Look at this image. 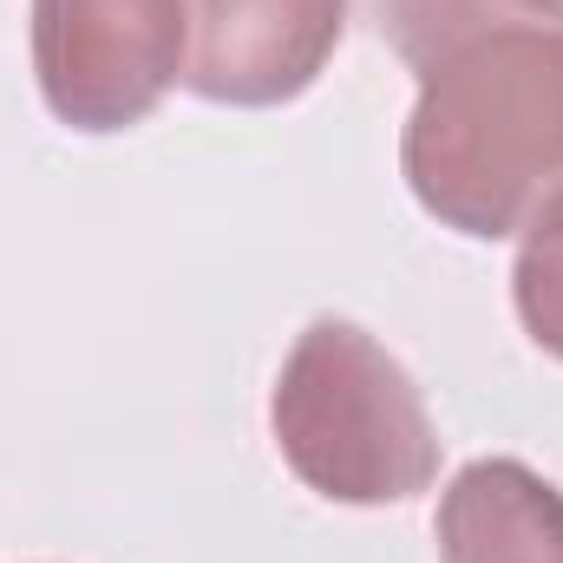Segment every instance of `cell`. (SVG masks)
Returning a JSON list of instances; mask_svg holds the SVG:
<instances>
[{"label":"cell","instance_id":"52a82bcc","mask_svg":"<svg viewBox=\"0 0 563 563\" xmlns=\"http://www.w3.org/2000/svg\"><path fill=\"white\" fill-rule=\"evenodd\" d=\"M511 301H518L525 334L551 361H563V197L525 230V250L511 269Z\"/></svg>","mask_w":563,"mask_h":563},{"label":"cell","instance_id":"8992f818","mask_svg":"<svg viewBox=\"0 0 563 563\" xmlns=\"http://www.w3.org/2000/svg\"><path fill=\"white\" fill-rule=\"evenodd\" d=\"M511 26H563V0H380V33L413 73Z\"/></svg>","mask_w":563,"mask_h":563},{"label":"cell","instance_id":"5b68a950","mask_svg":"<svg viewBox=\"0 0 563 563\" xmlns=\"http://www.w3.org/2000/svg\"><path fill=\"white\" fill-rule=\"evenodd\" d=\"M439 563H563V492L518 459H472L439 498Z\"/></svg>","mask_w":563,"mask_h":563},{"label":"cell","instance_id":"7a4b0ae2","mask_svg":"<svg viewBox=\"0 0 563 563\" xmlns=\"http://www.w3.org/2000/svg\"><path fill=\"white\" fill-rule=\"evenodd\" d=\"M282 465L334 505H400L439 478L413 374L354 321H308L269 394Z\"/></svg>","mask_w":563,"mask_h":563},{"label":"cell","instance_id":"277c9868","mask_svg":"<svg viewBox=\"0 0 563 563\" xmlns=\"http://www.w3.org/2000/svg\"><path fill=\"white\" fill-rule=\"evenodd\" d=\"M184 86L210 106H288L341 46L347 0H184Z\"/></svg>","mask_w":563,"mask_h":563},{"label":"cell","instance_id":"6da1fadb","mask_svg":"<svg viewBox=\"0 0 563 563\" xmlns=\"http://www.w3.org/2000/svg\"><path fill=\"white\" fill-rule=\"evenodd\" d=\"M400 170L459 236H525L563 197V26H511L420 73Z\"/></svg>","mask_w":563,"mask_h":563},{"label":"cell","instance_id":"3957f363","mask_svg":"<svg viewBox=\"0 0 563 563\" xmlns=\"http://www.w3.org/2000/svg\"><path fill=\"white\" fill-rule=\"evenodd\" d=\"M184 0H33L40 99L73 132H125L184 79Z\"/></svg>","mask_w":563,"mask_h":563}]
</instances>
